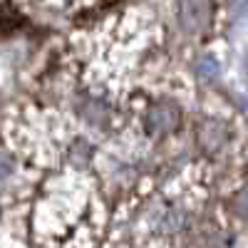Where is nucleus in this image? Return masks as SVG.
<instances>
[{
    "label": "nucleus",
    "mask_w": 248,
    "mask_h": 248,
    "mask_svg": "<svg viewBox=\"0 0 248 248\" xmlns=\"http://www.w3.org/2000/svg\"><path fill=\"white\" fill-rule=\"evenodd\" d=\"M124 3H127V0H65V10L72 17L87 20V17H94V15H102V13H109V10L124 5Z\"/></svg>",
    "instance_id": "obj_7"
},
{
    "label": "nucleus",
    "mask_w": 248,
    "mask_h": 248,
    "mask_svg": "<svg viewBox=\"0 0 248 248\" xmlns=\"http://www.w3.org/2000/svg\"><path fill=\"white\" fill-rule=\"evenodd\" d=\"M201 97L184 62L169 55L109 102L105 139L134 164L167 179L189 159Z\"/></svg>",
    "instance_id": "obj_3"
},
{
    "label": "nucleus",
    "mask_w": 248,
    "mask_h": 248,
    "mask_svg": "<svg viewBox=\"0 0 248 248\" xmlns=\"http://www.w3.org/2000/svg\"><path fill=\"white\" fill-rule=\"evenodd\" d=\"M55 50L77 87L67 109L85 122H92L90 114L97 109L107 122L109 102L141 72L174 55L164 20L149 3H124L79 20L77 28L55 40Z\"/></svg>",
    "instance_id": "obj_2"
},
{
    "label": "nucleus",
    "mask_w": 248,
    "mask_h": 248,
    "mask_svg": "<svg viewBox=\"0 0 248 248\" xmlns=\"http://www.w3.org/2000/svg\"><path fill=\"white\" fill-rule=\"evenodd\" d=\"M94 161L3 159L0 248H107L114 203Z\"/></svg>",
    "instance_id": "obj_1"
},
{
    "label": "nucleus",
    "mask_w": 248,
    "mask_h": 248,
    "mask_svg": "<svg viewBox=\"0 0 248 248\" xmlns=\"http://www.w3.org/2000/svg\"><path fill=\"white\" fill-rule=\"evenodd\" d=\"M206 221L236 248H248V139L223 161Z\"/></svg>",
    "instance_id": "obj_5"
},
{
    "label": "nucleus",
    "mask_w": 248,
    "mask_h": 248,
    "mask_svg": "<svg viewBox=\"0 0 248 248\" xmlns=\"http://www.w3.org/2000/svg\"><path fill=\"white\" fill-rule=\"evenodd\" d=\"M107 248H152V246H149V243H144L141 238H137L134 233L119 229V231H114V233H112V238H109Z\"/></svg>",
    "instance_id": "obj_8"
},
{
    "label": "nucleus",
    "mask_w": 248,
    "mask_h": 248,
    "mask_svg": "<svg viewBox=\"0 0 248 248\" xmlns=\"http://www.w3.org/2000/svg\"><path fill=\"white\" fill-rule=\"evenodd\" d=\"M174 57L196 55L226 32L223 0H161L156 5Z\"/></svg>",
    "instance_id": "obj_4"
},
{
    "label": "nucleus",
    "mask_w": 248,
    "mask_h": 248,
    "mask_svg": "<svg viewBox=\"0 0 248 248\" xmlns=\"http://www.w3.org/2000/svg\"><path fill=\"white\" fill-rule=\"evenodd\" d=\"M246 139H248V124L243 114L221 94L203 92L189 159H206L214 164H223Z\"/></svg>",
    "instance_id": "obj_6"
}]
</instances>
